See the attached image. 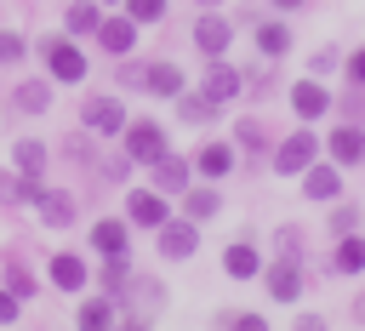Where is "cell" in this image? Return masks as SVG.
I'll return each instance as SVG.
<instances>
[{
	"mask_svg": "<svg viewBox=\"0 0 365 331\" xmlns=\"http://www.w3.org/2000/svg\"><path fill=\"white\" fill-rule=\"evenodd\" d=\"M165 154V131L154 126V120H137V126H125V160H143V166H154Z\"/></svg>",
	"mask_w": 365,
	"mask_h": 331,
	"instance_id": "1",
	"label": "cell"
},
{
	"mask_svg": "<svg viewBox=\"0 0 365 331\" xmlns=\"http://www.w3.org/2000/svg\"><path fill=\"white\" fill-rule=\"evenodd\" d=\"M314 154H319V137H314V131H291V137L279 143V154H274V171H285V177H291V171H308Z\"/></svg>",
	"mask_w": 365,
	"mask_h": 331,
	"instance_id": "2",
	"label": "cell"
},
{
	"mask_svg": "<svg viewBox=\"0 0 365 331\" xmlns=\"http://www.w3.org/2000/svg\"><path fill=\"white\" fill-rule=\"evenodd\" d=\"M46 68H51L57 80H86V51H80L74 40H51V46H46Z\"/></svg>",
	"mask_w": 365,
	"mask_h": 331,
	"instance_id": "3",
	"label": "cell"
},
{
	"mask_svg": "<svg viewBox=\"0 0 365 331\" xmlns=\"http://www.w3.org/2000/svg\"><path fill=\"white\" fill-rule=\"evenodd\" d=\"M200 245V234H194V223H160V257H188Z\"/></svg>",
	"mask_w": 365,
	"mask_h": 331,
	"instance_id": "4",
	"label": "cell"
},
{
	"mask_svg": "<svg viewBox=\"0 0 365 331\" xmlns=\"http://www.w3.org/2000/svg\"><path fill=\"white\" fill-rule=\"evenodd\" d=\"M97 40H103V51H120V57H125V51L137 46V23H131V17H114V23H97Z\"/></svg>",
	"mask_w": 365,
	"mask_h": 331,
	"instance_id": "5",
	"label": "cell"
},
{
	"mask_svg": "<svg viewBox=\"0 0 365 331\" xmlns=\"http://www.w3.org/2000/svg\"><path fill=\"white\" fill-rule=\"evenodd\" d=\"M194 46H200L205 57H222V51H228V23H222V17H200V23H194Z\"/></svg>",
	"mask_w": 365,
	"mask_h": 331,
	"instance_id": "6",
	"label": "cell"
},
{
	"mask_svg": "<svg viewBox=\"0 0 365 331\" xmlns=\"http://www.w3.org/2000/svg\"><path fill=\"white\" fill-rule=\"evenodd\" d=\"M234 91H240V74H234V68H222V63H211V74H205V86H200V97L222 108V103H228Z\"/></svg>",
	"mask_w": 365,
	"mask_h": 331,
	"instance_id": "7",
	"label": "cell"
},
{
	"mask_svg": "<svg viewBox=\"0 0 365 331\" xmlns=\"http://www.w3.org/2000/svg\"><path fill=\"white\" fill-rule=\"evenodd\" d=\"M331 160H336V166H354V160H365V131H359V126H342V131H331Z\"/></svg>",
	"mask_w": 365,
	"mask_h": 331,
	"instance_id": "8",
	"label": "cell"
},
{
	"mask_svg": "<svg viewBox=\"0 0 365 331\" xmlns=\"http://www.w3.org/2000/svg\"><path fill=\"white\" fill-rule=\"evenodd\" d=\"M302 194H308V200H336V194H342V177H336L331 166H314V160H308V177H302Z\"/></svg>",
	"mask_w": 365,
	"mask_h": 331,
	"instance_id": "9",
	"label": "cell"
},
{
	"mask_svg": "<svg viewBox=\"0 0 365 331\" xmlns=\"http://www.w3.org/2000/svg\"><path fill=\"white\" fill-rule=\"evenodd\" d=\"M297 291H302V274H297V263H291V257H285V263H274V268H268V297L291 302Z\"/></svg>",
	"mask_w": 365,
	"mask_h": 331,
	"instance_id": "10",
	"label": "cell"
},
{
	"mask_svg": "<svg viewBox=\"0 0 365 331\" xmlns=\"http://www.w3.org/2000/svg\"><path fill=\"white\" fill-rule=\"evenodd\" d=\"M51 285L80 291V285H86V263H80V257H68V251H57V257H51Z\"/></svg>",
	"mask_w": 365,
	"mask_h": 331,
	"instance_id": "11",
	"label": "cell"
},
{
	"mask_svg": "<svg viewBox=\"0 0 365 331\" xmlns=\"http://www.w3.org/2000/svg\"><path fill=\"white\" fill-rule=\"evenodd\" d=\"M325 103H331V97H325V91L314 86V80H297V91H291V108H297L302 120H314V114H325Z\"/></svg>",
	"mask_w": 365,
	"mask_h": 331,
	"instance_id": "12",
	"label": "cell"
},
{
	"mask_svg": "<svg viewBox=\"0 0 365 331\" xmlns=\"http://www.w3.org/2000/svg\"><path fill=\"white\" fill-rule=\"evenodd\" d=\"M86 126H91V131H120V126H125V108H120L114 97H103V103L86 108Z\"/></svg>",
	"mask_w": 365,
	"mask_h": 331,
	"instance_id": "13",
	"label": "cell"
},
{
	"mask_svg": "<svg viewBox=\"0 0 365 331\" xmlns=\"http://www.w3.org/2000/svg\"><path fill=\"white\" fill-rule=\"evenodd\" d=\"M200 171H205V177H228V171H234V148H228V143H205V148H200Z\"/></svg>",
	"mask_w": 365,
	"mask_h": 331,
	"instance_id": "14",
	"label": "cell"
},
{
	"mask_svg": "<svg viewBox=\"0 0 365 331\" xmlns=\"http://www.w3.org/2000/svg\"><path fill=\"white\" fill-rule=\"evenodd\" d=\"M131 223L160 228V223H165V200H160V194H131Z\"/></svg>",
	"mask_w": 365,
	"mask_h": 331,
	"instance_id": "15",
	"label": "cell"
},
{
	"mask_svg": "<svg viewBox=\"0 0 365 331\" xmlns=\"http://www.w3.org/2000/svg\"><path fill=\"white\" fill-rule=\"evenodd\" d=\"M143 86L160 91V97H177V91H182V74H177L171 63H160V68H143Z\"/></svg>",
	"mask_w": 365,
	"mask_h": 331,
	"instance_id": "16",
	"label": "cell"
},
{
	"mask_svg": "<svg viewBox=\"0 0 365 331\" xmlns=\"http://www.w3.org/2000/svg\"><path fill=\"white\" fill-rule=\"evenodd\" d=\"M154 183H160L165 194H177V188L188 183V166H182V160H171V154H160V160H154Z\"/></svg>",
	"mask_w": 365,
	"mask_h": 331,
	"instance_id": "17",
	"label": "cell"
},
{
	"mask_svg": "<svg viewBox=\"0 0 365 331\" xmlns=\"http://www.w3.org/2000/svg\"><path fill=\"white\" fill-rule=\"evenodd\" d=\"M285 46H291L285 23H262V29H257V51H262V57H285Z\"/></svg>",
	"mask_w": 365,
	"mask_h": 331,
	"instance_id": "18",
	"label": "cell"
},
{
	"mask_svg": "<svg viewBox=\"0 0 365 331\" xmlns=\"http://www.w3.org/2000/svg\"><path fill=\"white\" fill-rule=\"evenodd\" d=\"M91 245H97L103 257H108V251H125V223H114V217L97 223V228H91Z\"/></svg>",
	"mask_w": 365,
	"mask_h": 331,
	"instance_id": "19",
	"label": "cell"
},
{
	"mask_svg": "<svg viewBox=\"0 0 365 331\" xmlns=\"http://www.w3.org/2000/svg\"><path fill=\"white\" fill-rule=\"evenodd\" d=\"M222 268H228L234 280H251V274H257L262 263H257V251H251V245H228V257H222Z\"/></svg>",
	"mask_w": 365,
	"mask_h": 331,
	"instance_id": "20",
	"label": "cell"
},
{
	"mask_svg": "<svg viewBox=\"0 0 365 331\" xmlns=\"http://www.w3.org/2000/svg\"><path fill=\"white\" fill-rule=\"evenodd\" d=\"M46 103H51V86H46V80H29V86H17V108H23V114H40Z\"/></svg>",
	"mask_w": 365,
	"mask_h": 331,
	"instance_id": "21",
	"label": "cell"
},
{
	"mask_svg": "<svg viewBox=\"0 0 365 331\" xmlns=\"http://www.w3.org/2000/svg\"><path fill=\"white\" fill-rule=\"evenodd\" d=\"M336 268H342V274H359V268H365V240H359V234H348V240L336 245Z\"/></svg>",
	"mask_w": 365,
	"mask_h": 331,
	"instance_id": "22",
	"label": "cell"
},
{
	"mask_svg": "<svg viewBox=\"0 0 365 331\" xmlns=\"http://www.w3.org/2000/svg\"><path fill=\"white\" fill-rule=\"evenodd\" d=\"M34 205H40V217H46V223H68V217H74V205H68V194H40Z\"/></svg>",
	"mask_w": 365,
	"mask_h": 331,
	"instance_id": "23",
	"label": "cell"
},
{
	"mask_svg": "<svg viewBox=\"0 0 365 331\" xmlns=\"http://www.w3.org/2000/svg\"><path fill=\"white\" fill-rule=\"evenodd\" d=\"M125 280H131L125 251H108V263H103V285H108V291H125Z\"/></svg>",
	"mask_w": 365,
	"mask_h": 331,
	"instance_id": "24",
	"label": "cell"
},
{
	"mask_svg": "<svg viewBox=\"0 0 365 331\" xmlns=\"http://www.w3.org/2000/svg\"><path fill=\"white\" fill-rule=\"evenodd\" d=\"M97 6H68V34H97Z\"/></svg>",
	"mask_w": 365,
	"mask_h": 331,
	"instance_id": "25",
	"label": "cell"
},
{
	"mask_svg": "<svg viewBox=\"0 0 365 331\" xmlns=\"http://www.w3.org/2000/svg\"><path fill=\"white\" fill-rule=\"evenodd\" d=\"M17 166H23L29 177H40V166H46V148H40V143H17Z\"/></svg>",
	"mask_w": 365,
	"mask_h": 331,
	"instance_id": "26",
	"label": "cell"
},
{
	"mask_svg": "<svg viewBox=\"0 0 365 331\" xmlns=\"http://www.w3.org/2000/svg\"><path fill=\"white\" fill-rule=\"evenodd\" d=\"M160 11H165V0H125V17L131 23H154Z\"/></svg>",
	"mask_w": 365,
	"mask_h": 331,
	"instance_id": "27",
	"label": "cell"
},
{
	"mask_svg": "<svg viewBox=\"0 0 365 331\" xmlns=\"http://www.w3.org/2000/svg\"><path fill=\"white\" fill-rule=\"evenodd\" d=\"M211 211H217V194L211 188H194L188 194V217H211Z\"/></svg>",
	"mask_w": 365,
	"mask_h": 331,
	"instance_id": "28",
	"label": "cell"
},
{
	"mask_svg": "<svg viewBox=\"0 0 365 331\" xmlns=\"http://www.w3.org/2000/svg\"><path fill=\"white\" fill-rule=\"evenodd\" d=\"M80 325H108V302H80Z\"/></svg>",
	"mask_w": 365,
	"mask_h": 331,
	"instance_id": "29",
	"label": "cell"
},
{
	"mask_svg": "<svg viewBox=\"0 0 365 331\" xmlns=\"http://www.w3.org/2000/svg\"><path fill=\"white\" fill-rule=\"evenodd\" d=\"M6 280H11V285H6V291H11V297H29V291H34V280H29V274H23V268H11V274H6Z\"/></svg>",
	"mask_w": 365,
	"mask_h": 331,
	"instance_id": "30",
	"label": "cell"
},
{
	"mask_svg": "<svg viewBox=\"0 0 365 331\" xmlns=\"http://www.w3.org/2000/svg\"><path fill=\"white\" fill-rule=\"evenodd\" d=\"M23 57V40L17 34H0V63H17Z\"/></svg>",
	"mask_w": 365,
	"mask_h": 331,
	"instance_id": "31",
	"label": "cell"
},
{
	"mask_svg": "<svg viewBox=\"0 0 365 331\" xmlns=\"http://www.w3.org/2000/svg\"><path fill=\"white\" fill-rule=\"evenodd\" d=\"M211 108H217V103H205V97H200V103H188V97H182V120H205Z\"/></svg>",
	"mask_w": 365,
	"mask_h": 331,
	"instance_id": "32",
	"label": "cell"
},
{
	"mask_svg": "<svg viewBox=\"0 0 365 331\" xmlns=\"http://www.w3.org/2000/svg\"><path fill=\"white\" fill-rule=\"evenodd\" d=\"M240 143H245V148H262V126L245 120V126H240Z\"/></svg>",
	"mask_w": 365,
	"mask_h": 331,
	"instance_id": "33",
	"label": "cell"
},
{
	"mask_svg": "<svg viewBox=\"0 0 365 331\" xmlns=\"http://www.w3.org/2000/svg\"><path fill=\"white\" fill-rule=\"evenodd\" d=\"M0 320H17V297L11 291H0Z\"/></svg>",
	"mask_w": 365,
	"mask_h": 331,
	"instance_id": "34",
	"label": "cell"
},
{
	"mask_svg": "<svg viewBox=\"0 0 365 331\" xmlns=\"http://www.w3.org/2000/svg\"><path fill=\"white\" fill-rule=\"evenodd\" d=\"M348 74H354V80L365 86V51H354V63H348Z\"/></svg>",
	"mask_w": 365,
	"mask_h": 331,
	"instance_id": "35",
	"label": "cell"
},
{
	"mask_svg": "<svg viewBox=\"0 0 365 331\" xmlns=\"http://www.w3.org/2000/svg\"><path fill=\"white\" fill-rule=\"evenodd\" d=\"M274 6H279V11H291V6H302V0H274Z\"/></svg>",
	"mask_w": 365,
	"mask_h": 331,
	"instance_id": "36",
	"label": "cell"
},
{
	"mask_svg": "<svg viewBox=\"0 0 365 331\" xmlns=\"http://www.w3.org/2000/svg\"><path fill=\"white\" fill-rule=\"evenodd\" d=\"M359 320H365V297H359Z\"/></svg>",
	"mask_w": 365,
	"mask_h": 331,
	"instance_id": "37",
	"label": "cell"
},
{
	"mask_svg": "<svg viewBox=\"0 0 365 331\" xmlns=\"http://www.w3.org/2000/svg\"><path fill=\"white\" fill-rule=\"evenodd\" d=\"M205 6H211V0H205Z\"/></svg>",
	"mask_w": 365,
	"mask_h": 331,
	"instance_id": "38",
	"label": "cell"
}]
</instances>
